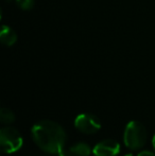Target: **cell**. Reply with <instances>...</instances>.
Wrapping results in <instances>:
<instances>
[{
  "mask_svg": "<svg viewBox=\"0 0 155 156\" xmlns=\"http://www.w3.org/2000/svg\"><path fill=\"white\" fill-rule=\"evenodd\" d=\"M33 141L47 154H58L65 149L67 135L64 127L52 120H41L31 129Z\"/></svg>",
  "mask_w": 155,
  "mask_h": 156,
  "instance_id": "obj_1",
  "label": "cell"
},
{
  "mask_svg": "<svg viewBox=\"0 0 155 156\" xmlns=\"http://www.w3.org/2000/svg\"><path fill=\"white\" fill-rule=\"evenodd\" d=\"M123 142L130 150H140L147 142V129L137 120H132L125 125Z\"/></svg>",
  "mask_w": 155,
  "mask_h": 156,
  "instance_id": "obj_2",
  "label": "cell"
},
{
  "mask_svg": "<svg viewBox=\"0 0 155 156\" xmlns=\"http://www.w3.org/2000/svg\"><path fill=\"white\" fill-rule=\"evenodd\" d=\"M23 139L18 129L10 125L3 126L0 129V148L2 153L12 154L20 150Z\"/></svg>",
  "mask_w": 155,
  "mask_h": 156,
  "instance_id": "obj_3",
  "label": "cell"
},
{
  "mask_svg": "<svg viewBox=\"0 0 155 156\" xmlns=\"http://www.w3.org/2000/svg\"><path fill=\"white\" fill-rule=\"evenodd\" d=\"M75 126L81 133L91 135V134H96L101 129V121L93 114L83 113L76 117Z\"/></svg>",
  "mask_w": 155,
  "mask_h": 156,
  "instance_id": "obj_4",
  "label": "cell"
},
{
  "mask_svg": "<svg viewBox=\"0 0 155 156\" xmlns=\"http://www.w3.org/2000/svg\"><path fill=\"white\" fill-rule=\"evenodd\" d=\"M95 156H117L120 153V144L114 139H104L93 149Z\"/></svg>",
  "mask_w": 155,
  "mask_h": 156,
  "instance_id": "obj_5",
  "label": "cell"
},
{
  "mask_svg": "<svg viewBox=\"0 0 155 156\" xmlns=\"http://www.w3.org/2000/svg\"><path fill=\"white\" fill-rule=\"evenodd\" d=\"M0 41L4 46H8V47L15 45V43L17 41L16 32L9 26H2L0 31Z\"/></svg>",
  "mask_w": 155,
  "mask_h": 156,
  "instance_id": "obj_6",
  "label": "cell"
},
{
  "mask_svg": "<svg viewBox=\"0 0 155 156\" xmlns=\"http://www.w3.org/2000/svg\"><path fill=\"white\" fill-rule=\"evenodd\" d=\"M69 150L71 151V153L75 156H89L93 152V149L90 148V146L83 141L73 144L69 148Z\"/></svg>",
  "mask_w": 155,
  "mask_h": 156,
  "instance_id": "obj_7",
  "label": "cell"
},
{
  "mask_svg": "<svg viewBox=\"0 0 155 156\" xmlns=\"http://www.w3.org/2000/svg\"><path fill=\"white\" fill-rule=\"evenodd\" d=\"M0 121L5 125H10L15 121V114L8 107H2L0 109Z\"/></svg>",
  "mask_w": 155,
  "mask_h": 156,
  "instance_id": "obj_8",
  "label": "cell"
},
{
  "mask_svg": "<svg viewBox=\"0 0 155 156\" xmlns=\"http://www.w3.org/2000/svg\"><path fill=\"white\" fill-rule=\"evenodd\" d=\"M18 8L23 11H29L34 6V0H15Z\"/></svg>",
  "mask_w": 155,
  "mask_h": 156,
  "instance_id": "obj_9",
  "label": "cell"
},
{
  "mask_svg": "<svg viewBox=\"0 0 155 156\" xmlns=\"http://www.w3.org/2000/svg\"><path fill=\"white\" fill-rule=\"evenodd\" d=\"M137 156H155V151H150V150H143L137 154Z\"/></svg>",
  "mask_w": 155,
  "mask_h": 156,
  "instance_id": "obj_10",
  "label": "cell"
},
{
  "mask_svg": "<svg viewBox=\"0 0 155 156\" xmlns=\"http://www.w3.org/2000/svg\"><path fill=\"white\" fill-rule=\"evenodd\" d=\"M58 156H75V155L72 154V153H71L70 150H65V149H64V150L61 151V152L58 153Z\"/></svg>",
  "mask_w": 155,
  "mask_h": 156,
  "instance_id": "obj_11",
  "label": "cell"
},
{
  "mask_svg": "<svg viewBox=\"0 0 155 156\" xmlns=\"http://www.w3.org/2000/svg\"><path fill=\"white\" fill-rule=\"evenodd\" d=\"M152 146H153V149H154V151H155V134H154L153 138H152Z\"/></svg>",
  "mask_w": 155,
  "mask_h": 156,
  "instance_id": "obj_12",
  "label": "cell"
},
{
  "mask_svg": "<svg viewBox=\"0 0 155 156\" xmlns=\"http://www.w3.org/2000/svg\"><path fill=\"white\" fill-rule=\"evenodd\" d=\"M124 156H134V155H133L132 153H129V154H125V155H124Z\"/></svg>",
  "mask_w": 155,
  "mask_h": 156,
  "instance_id": "obj_13",
  "label": "cell"
},
{
  "mask_svg": "<svg viewBox=\"0 0 155 156\" xmlns=\"http://www.w3.org/2000/svg\"><path fill=\"white\" fill-rule=\"evenodd\" d=\"M45 156H52V154H49V155H45Z\"/></svg>",
  "mask_w": 155,
  "mask_h": 156,
  "instance_id": "obj_14",
  "label": "cell"
}]
</instances>
